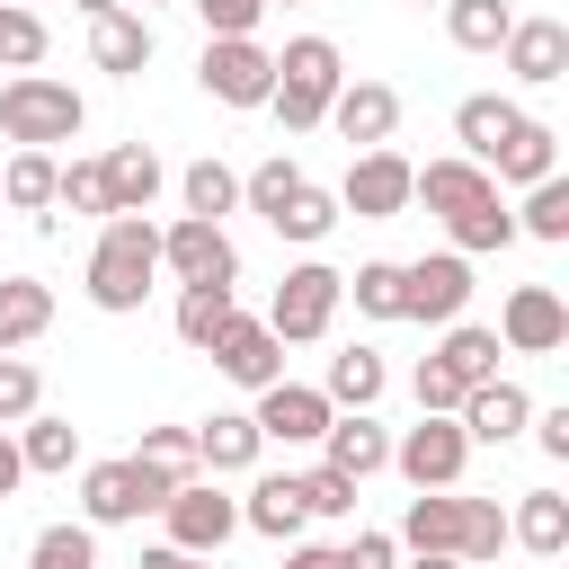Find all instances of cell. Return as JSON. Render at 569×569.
<instances>
[{
  "mask_svg": "<svg viewBox=\"0 0 569 569\" xmlns=\"http://www.w3.org/2000/svg\"><path fill=\"white\" fill-rule=\"evenodd\" d=\"M151 276H160V222L151 213H107V231L89 249V302L98 311H142Z\"/></svg>",
  "mask_w": 569,
  "mask_h": 569,
  "instance_id": "1",
  "label": "cell"
},
{
  "mask_svg": "<svg viewBox=\"0 0 569 569\" xmlns=\"http://www.w3.org/2000/svg\"><path fill=\"white\" fill-rule=\"evenodd\" d=\"M80 124H89V107H80V89H71V80L18 71V80L0 89V133H9L18 151H53V142H80Z\"/></svg>",
  "mask_w": 569,
  "mask_h": 569,
  "instance_id": "2",
  "label": "cell"
},
{
  "mask_svg": "<svg viewBox=\"0 0 569 569\" xmlns=\"http://www.w3.org/2000/svg\"><path fill=\"white\" fill-rule=\"evenodd\" d=\"M338 44L329 36H293L284 53H276V89H267V107H276V124L284 133H311L320 116H329V98H338Z\"/></svg>",
  "mask_w": 569,
  "mask_h": 569,
  "instance_id": "3",
  "label": "cell"
},
{
  "mask_svg": "<svg viewBox=\"0 0 569 569\" xmlns=\"http://www.w3.org/2000/svg\"><path fill=\"white\" fill-rule=\"evenodd\" d=\"M338 302H347V276L320 267V258H302V267H284V284H276V302H267V329H276L284 347H311V338H329Z\"/></svg>",
  "mask_w": 569,
  "mask_h": 569,
  "instance_id": "4",
  "label": "cell"
},
{
  "mask_svg": "<svg viewBox=\"0 0 569 569\" xmlns=\"http://www.w3.org/2000/svg\"><path fill=\"white\" fill-rule=\"evenodd\" d=\"M391 462H400V480H409V489H453V480H462V462H471V436H462V418H453V409H418V427L391 445Z\"/></svg>",
  "mask_w": 569,
  "mask_h": 569,
  "instance_id": "5",
  "label": "cell"
},
{
  "mask_svg": "<svg viewBox=\"0 0 569 569\" xmlns=\"http://www.w3.org/2000/svg\"><path fill=\"white\" fill-rule=\"evenodd\" d=\"M196 80H204V98H222V107H267V89H276V53H267L258 36H204Z\"/></svg>",
  "mask_w": 569,
  "mask_h": 569,
  "instance_id": "6",
  "label": "cell"
},
{
  "mask_svg": "<svg viewBox=\"0 0 569 569\" xmlns=\"http://www.w3.org/2000/svg\"><path fill=\"white\" fill-rule=\"evenodd\" d=\"M160 267H169L178 284H231V276H240V249H231V231H222V222L178 213V222L160 231Z\"/></svg>",
  "mask_w": 569,
  "mask_h": 569,
  "instance_id": "7",
  "label": "cell"
},
{
  "mask_svg": "<svg viewBox=\"0 0 569 569\" xmlns=\"http://www.w3.org/2000/svg\"><path fill=\"white\" fill-rule=\"evenodd\" d=\"M462 302H471V258L462 249H436V258H409L400 267V320H462Z\"/></svg>",
  "mask_w": 569,
  "mask_h": 569,
  "instance_id": "8",
  "label": "cell"
},
{
  "mask_svg": "<svg viewBox=\"0 0 569 569\" xmlns=\"http://www.w3.org/2000/svg\"><path fill=\"white\" fill-rule=\"evenodd\" d=\"M338 213H356V222H391V213H409V160H400L391 142L356 151V169H347V187H338Z\"/></svg>",
  "mask_w": 569,
  "mask_h": 569,
  "instance_id": "9",
  "label": "cell"
},
{
  "mask_svg": "<svg viewBox=\"0 0 569 569\" xmlns=\"http://www.w3.org/2000/svg\"><path fill=\"white\" fill-rule=\"evenodd\" d=\"M160 525H169V542H178V551H222V542L240 533V507H231L213 480H178V489H169V507H160Z\"/></svg>",
  "mask_w": 569,
  "mask_h": 569,
  "instance_id": "10",
  "label": "cell"
},
{
  "mask_svg": "<svg viewBox=\"0 0 569 569\" xmlns=\"http://www.w3.org/2000/svg\"><path fill=\"white\" fill-rule=\"evenodd\" d=\"M498 347H516V356H560V347H569V302H560L551 284H516L507 311H498Z\"/></svg>",
  "mask_w": 569,
  "mask_h": 569,
  "instance_id": "11",
  "label": "cell"
},
{
  "mask_svg": "<svg viewBox=\"0 0 569 569\" xmlns=\"http://www.w3.org/2000/svg\"><path fill=\"white\" fill-rule=\"evenodd\" d=\"M498 196V178L480 169V160H427V169H409V204H427V213H445V222H462L471 204H489Z\"/></svg>",
  "mask_w": 569,
  "mask_h": 569,
  "instance_id": "12",
  "label": "cell"
},
{
  "mask_svg": "<svg viewBox=\"0 0 569 569\" xmlns=\"http://www.w3.org/2000/svg\"><path fill=\"white\" fill-rule=\"evenodd\" d=\"M249 418H258V436H276V445H320V427H329L338 409H329V391H311V382H284V373H276V382L258 391V409H249Z\"/></svg>",
  "mask_w": 569,
  "mask_h": 569,
  "instance_id": "13",
  "label": "cell"
},
{
  "mask_svg": "<svg viewBox=\"0 0 569 569\" xmlns=\"http://www.w3.org/2000/svg\"><path fill=\"white\" fill-rule=\"evenodd\" d=\"M204 356H213V365H222V373H231L240 391H267V382L284 373V338H276L267 320H240V311H231V329H222V338H213Z\"/></svg>",
  "mask_w": 569,
  "mask_h": 569,
  "instance_id": "14",
  "label": "cell"
},
{
  "mask_svg": "<svg viewBox=\"0 0 569 569\" xmlns=\"http://www.w3.org/2000/svg\"><path fill=\"white\" fill-rule=\"evenodd\" d=\"M320 124H338L347 142H391V124H400V89L391 80H338V98H329V116Z\"/></svg>",
  "mask_w": 569,
  "mask_h": 569,
  "instance_id": "15",
  "label": "cell"
},
{
  "mask_svg": "<svg viewBox=\"0 0 569 569\" xmlns=\"http://www.w3.org/2000/svg\"><path fill=\"white\" fill-rule=\"evenodd\" d=\"M320 462L347 471V480H373V471L391 462V436L373 427V409H338V418L320 427Z\"/></svg>",
  "mask_w": 569,
  "mask_h": 569,
  "instance_id": "16",
  "label": "cell"
},
{
  "mask_svg": "<svg viewBox=\"0 0 569 569\" xmlns=\"http://www.w3.org/2000/svg\"><path fill=\"white\" fill-rule=\"evenodd\" d=\"M133 516H151L133 453H124V462H89V471H80V525H133Z\"/></svg>",
  "mask_w": 569,
  "mask_h": 569,
  "instance_id": "17",
  "label": "cell"
},
{
  "mask_svg": "<svg viewBox=\"0 0 569 569\" xmlns=\"http://www.w3.org/2000/svg\"><path fill=\"white\" fill-rule=\"evenodd\" d=\"M507 71H516L525 89H551V80L569 71V27H560V18H516V27H507Z\"/></svg>",
  "mask_w": 569,
  "mask_h": 569,
  "instance_id": "18",
  "label": "cell"
},
{
  "mask_svg": "<svg viewBox=\"0 0 569 569\" xmlns=\"http://www.w3.org/2000/svg\"><path fill=\"white\" fill-rule=\"evenodd\" d=\"M453 418H462V436H471V445H507V436L533 418V400H525L516 382H498V373H489V382H471V391H462V409H453Z\"/></svg>",
  "mask_w": 569,
  "mask_h": 569,
  "instance_id": "19",
  "label": "cell"
},
{
  "mask_svg": "<svg viewBox=\"0 0 569 569\" xmlns=\"http://www.w3.org/2000/svg\"><path fill=\"white\" fill-rule=\"evenodd\" d=\"M89 62L116 71V80H133V71L151 62V18H133V9H98V18H89Z\"/></svg>",
  "mask_w": 569,
  "mask_h": 569,
  "instance_id": "20",
  "label": "cell"
},
{
  "mask_svg": "<svg viewBox=\"0 0 569 569\" xmlns=\"http://www.w3.org/2000/svg\"><path fill=\"white\" fill-rule=\"evenodd\" d=\"M98 169H107V213H151V196H160V151L151 142H116Z\"/></svg>",
  "mask_w": 569,
  "mask_h": 569,
  "instance_id": "21",
  "label": "cell"
},
{
  "mask_svg": "<svg viewBox=\"0 0 569 569\" xmlns=\"http://www.w3.org/2000/svg\"><path fill=\"white\" fill-rule=\"evenodd\" d=\"M258 445H267V436H258L249 409H213V418L196 427V462H204V471H249Z\"/></svg>",
  "mask_w": 569,
  "mask_h": 569,
  "instance_id": "22",
  "label": "cell"
},
{
  "mask_svg": "<svg viewBox=\"0 0 569 569\" xmlns=\"http://www.w3.org/2000/svg\"><path fill=\"white\" fill-rule=\"evenodd\" d=\"M240 525H249V533H267V542H293V533L311 525V507H302V480H293V471L258 480V489H249V507H240Z\"/></svg>",
  "mask_w": 569,
  "mask_h": 569,
  "instance_id": "23",
  "label": "cell"
},
{
  "mask_svg": "<svg viewBox=\"0 0 569 569\" xmlns=\"http://www.w3.org/2000/svg\"><path fill=\"white\" fill-rule=\"evenodd\" d=\"M507 542H525L533 560H560L569 551V498L560 489H525V507L507 516Z\"/></svg>",
  "mask_w": 569,
  "mask_h": 569,
  "instance_id": "24",
  "label": "cell"
},
{
  "mask_svg": "<svg viewBox=\"0 0 569 569\" xmlns=\"http://www.w3.org/2000/svg\"><path fill=\"white\" fill-rule=\"evenodd\" d=\"M391 542H409V551H453V542H462V498H453V489H418Z\"/></svg>",
  "mask_w": 569,
  "mask_h": 569,
  "instance_id": "25",
  "label": "cell"
},
{
  "mask_svg": "<svg viewBox=\"0 0 569 569\" xmlns=\"http://www.w3.org/2000/svg\"><path fill=\"white\" fill-rule=\"evenodd\" d=\"M516 124H525V107H516V98H462V107H453L462 160H480V169H489V151H498V142L516 133Z\"/></svg>",
  "mask_w": 569,
  "mask_h": 569,
  "instance_id": "26",
  "label": "cell"
},
{
  "mask_svg": "<svg viewBox=\"0 0 569 569\" xmlns=\"http://www.w3.org/2000/svg\"><path fill=\"white\" fill-rule=\"evenodd\" d=\"M489 169H498V178H516V187H533V178H551V169H560V133L525 116V124H516V133L489 151Z\"/></svg>",
  "mask_w": 569,
  "mask_h": 569,
  "instance_id": "27",
  "label": "cell"
},
{
  "mask_svg": "<svg viewBox=\"0 0 569 569\" xmlns=\"http://www.w3.org/2000/svg\"><path fill=\"white\" fill-rule=\"evenodd\" d=\"M44 329H53V293L36 276H0V356L27 347V338H44Z\"/></svg>",
  "mask_w": 569,
  "mask_h": 569,
  "instance_id": "28",
  "label": "cell"
},
{
  "mask_svg": "<svg viewBox=\"0 0 569 569\" xmlns=\"http://www.w3.org/2000/svg\"><path fill=\"white\" fill-rule=\"evenodd\" d=\"M436 365L471 391V382H489L498 373V329H471V320H445V347H436Z\"/></svg>",
  "mask_w": 569,
  "mask_h": 569,
  "instance_id": "29",
  "label": "cell"
},
{
  "mask_svg": "<svg viewBox=\"0 0 569 569\" xmlns=\"http://www.w3.org/2000/svg\"><path fill=\"white\" fill-rule=\"evenodd\" d=\"M18 427H27V436H18V462H27V471H71V462H80V427H71V418L27 409Z\"/></svg>",
  "mask_w": 569,
  "mask_h": 569,
  "instance_id": "30",
  "label": "cell"
},
{
  "mask_svg": "<svg viewBox=\"0 0 569 569\" xmlns=\"http://www.w3.org/2000/svg\"><path fill=\"white\" fill-rule=\"evenodd\" d=\"M507 27H516V9H507V0H445V36H453L462 53H498V44H507Z\"/></svg>",
  "mask_w": 569,
  "mask_h": 569,
  "instance_id": "31",
  "label": "cell"
},
{
  "mask_svg": "<svg viewBox=\"0 0 569 569\" xmlns=\"http://www.w3.org/2000/svg\"><path fill=\"white\" fill-rule=\"evenodd\" d=\"M329 222H338V196H329V187H311V178L267 213V231H284V240H302V249H311V240H329Z\"/></svg>",
  "mask_w": 569,
  "mask_h": 569,
  "instance_id": "32",
  "label": "cell"
},
{
  "mask_svg": "<svg viewBox=\"0 0 569 569\" xmlns=\"http://www.w3.org/2000/svg\"><path fill=\"white\" fill-rule=\"evenodd\" d=\"M231 311H240L231 284H178V338H187V347H213V338L231 329Z\"/></svg>",
  "mask_w": 569,
  "mask_h": 569,
  "instance_id": "33",
  "label": "cell"
},
{
  "mask_svg": "<svg viewBox=\"0 0 569 569\" xmlns=\"http://www.w3.org/2000/svg\"><path fill=\"white\" fill-rule=\"evenodd\" d=\"M329 409H373L382 400V356L373 347H347V356H329Z\"/></svg>",
  "mask_w": 569,
  "mask_h": 569,
  "instance_id": "34",
  "label": "cell"
},
{
  "mask_svg": "<svg viewBox=\"0 0 569 569\" xmlns=\"http://www.w3.org/2000/svg\"><path fill=\"white\" fill-rule=\"evenodd\" d=\"M53 151H18L9 169H0V204H18V213H53Z\"/></svg>",
  "mask_w": 569,
  "mask_h": 569,
  "instance_id": "35",
  "label": "cell"
},
{
  "mask_svg": "<svg viewBox=\"0 0 569 569\" xmlns=\"http://www.w3.org/2000/svg\"><path fill=\"white\" fill-rule=\"evenodd\" d=\"M516 231H533V240H569V178H560V169L525 187V213H516Z\"/></svg>",
  "mask_w": 569,
  "mask_h": 569,
  "instance_id": "36",
  "label": "cell"
},
{
  "mask_svg": "<svg viewBox=\"0 0 569 569\" xmlns=\"http://www.w3.org/2000/svg\"><path fill=\"white\" fill-rule=\"evenodd\" d=\"M498 542H507V507H498V498H462V542H453V560L480 569V560H498Z\"/></svg>",
  "mask_w": 569,
  "mask_h": 569,
  "instance_id": "37",
  "label": "cell"
},
{
  "mask_svg": "<svg viewBox=\"0 0 569 569\" xmlns=\"http://www.w3.org/2000/svg\"><path fill=\"white\" fill-rule=\"evenodd\" d=\"M27 569H98V525H44Z\"/></svg>",
  "mask_w": 569,
  "mask_h": 569,
  "instance_id": "38",
  "label": "cell"
},
{
  "mask_svg": "<svg viewBox=\"0 0 569 569\" xmlns=\"http://www.w3.org/2000/svg\"><path fill=\"white\" fill-rule=\"evenodd\" d=\"M178 196H187V213H204V222H222V213L240 204V178H231L222 160H196V169L178 178Z\"/></svg>",
  "mask_w": 569,
  "mask_h": 569,
  "instance_id": "39",
  "label": "cell"
},
{
  "mask_svg": "<svg viewBox=\"0 0 569 569\" xmlns=\"http://www.w3.org/2000/svg\"><path fill=\"white\" fill-rule=\"evenodd\" d=\"M445 231H453V249H462V258H480V249H507V240H516V213L489 196V204H471V213H462V222H445Z\"/></svg>",
  "mask_w": 569,
  "mask_h": 569,
  "instance_id": "40",
  "label": "cell"
},
{
  "mask_svg": "<svg viewBox=\"0 0 569 569\" xmlns=\"http://www.w3.org/2000/svg\"><path fill=\"white\" fill-rule=\"evenodd\" d=\"M347 293H356L365 320H400V267H391V258H365V267L347 276Z\"/></svg>",
  "mask_w": 569,
  "mask_h": 569,
  "instance_id": "41",
  "label": "cell"
},
{
  "mask_svg": "<svg viewBox=\"0 0 569 569\" xmlns=\"http://www.w3.org/2000/svg\"><path fill=\"white\" fill-rule=\"evenodd\" d=\"M53 204H62V213H98V222H107V169H98V160L53 169Z\"/></svg>",
  "mask_w": 569,
  "mask_h": 569,
  "instance_id": "42",
  "label": "cell"
},
{
  "mask_svg": "<svg viewBox=\"0 0 569 569\" xmlns=\"http://www.w3.org/2000/svg\"><path fill=\"white\" fill-rule=\"evenodd\" d=\"M0 62H9V71H36V62H44V18H36V9H9V0H0Z\"/></svg>",
  "mask_w": 569,
  "mask_h": 569,
  "instance_id": "43",
  "label": "cell"
},
{
  "mask_svg": "<svg viewBox=\"0 0 569 569\" xmlns=\"http://www.w3.org/2000/svg\"><path fill=\"white\" fill-rule=\"evenodd\" d=\"M293 480H302V507H311V516H356V489H365V480H347V471H329V462H320V471H293Z\"/></svg>",
  "mask_w": 569,
  "mask_h": 569,
  "instance_id": "44",
  "label": "cell"
},
{
  "mask_svg": "<svg viewBox=\"0 0 569 569\" xmlns=\"http://www.w3.org/2000/svg\"><path fill=\"white\" fill-rule=\"evenodd\" d=\"M293 187H302V169H293V160H258V169L240 178V196H249V213H276V204H284Z\"/></svg>",
  "mask_w": 569,
  "mask_h": 569,
  "instance_id": "45",
  "label": "cell"
},
{
  "mask_svg": "<svg viewBox=\"0 0 569 569\" xmlns=\"http://www.w3.org/2000/svg\"><path fill=\"white\" fill-rule=\"evenodd\" d=\"M36 400H44L36 365H27V356H0V427H18V418H27Z\"/></svg>",
  "mask_w": 569,
  "mask_h": 569,
  "instance_id": "46",
  "label": "cell"
},
{
  "mask_svg": "<svg viewBox=\"0 0 569 569\" xmlns=\"http://www.w3.org/2000/svg\"><path fill=\"white\" fill-rule=\"evenodd\" d=\"M329 569H400V542H391V533H373V525H356V542H338V551H329Z\"/></svg>",
  "mask_w": 569,
  "mask_h": 569,
  "instance_id": "47",
  "label": "cell"
},
{
  "mask_svg": "<svg viewBox=\"0 0 569 569\" xmlns=\"http://www.w3.org/2000/svg\"><path fill=\"white\" fill-rule=\"evenodd\" d=\"M196 18H204V36H258V18H267V0H187Z\"/></svg>",
  "mask_w": 569,
  "mask_h": 569,
  "instance_id": "48",
  "label": "cell"
},
{
  "mask_svg": "<svg viewBox=\"0 0 569 569\" xmlns=\"http://www.w3.org/2000/svg\"><path fill=\"white\" fill-rule=\"evenodd\" d=\"M409 391H418V409H462V382L436 365V356H418V373H409Z\"/></svg>",
  "mask_w": 569,
  "mask_h": 569,
  "instance_id": "49",
  "label": "cell"
},
{
  "mask_svg": "<svg viewBox=\"0 0 569 569\" xmlns=\"http://www.w3.org/2000/svg\"><path fill=\"white\" fill-rule=\"evenodd\" d=\"M133 453H151V462H178V471H196V427H142V445Z\"/></svg>",
  "mask_w": 569,
  "mask_h": 569,
  "instance_id": "50",
  "label": "cell"
},
{
  "mask_svg": "<svg viewBox=\"0 0 569 569\" xmlns=\"http://www.w3.org/2000/svg\"><path fill=\"white\" fill-rule=\"evenodd\" d=\"M533 436H542V453H551V462H569V409H542V427H533Z\"/></svg>",
  "mask_w": 569,
  "mask_h": 569,
  "instance_id": "51",
  "label": "cell"
},
{
  "mask_svg": "<svg viewBox=\"0 0 569 569\" xmlns=\"http://www.w3.org/2000/svg\"><path fill=\"white\" fill-rule=\"evenodd\" d=\"M18 480H27V462H18V436H9V427H0V498H9V489H18Z\"/></svg>",
  "mask_w": 569,
  "mask_h": 569,
  "instance_id": "52",
  "label": "cell"
},
{
  "mask_svg": "<svg viewBox=\"0 0 569 569\" xmlns=\"http://www.w3.org/2000/svg\"><path fill=\"white\" fill-rule=\"evenodd\" d=\"M187 560H204V551H178V542H160V551H142V569H187Z\"/></svg>",
  "mask_w": 569,
  "mask_h": 569,
  "instance_id": "53",
  "label": "cell"
},
{
  "mask_svg": "<svg viewBox=\"0 0 569 569\" xmlns=\"http://www.w3.org/2000/svg\"><path fill=\"white\" fill-rule=\"evenodd\" d=\"M409 569H462V560H453V551H418Z\"/></svg>",
  "mask_w": 569,
  "mask_h": 569,
  "instance_id": "54",
  "label": "cell"
},
{
  "mask_svg": "<svg viewBox=\"0 0 569 569\" xmlns=\"http://www.w3.org/2000/svg\"><path fill=\"white\" fill-rule=\"evenodd\" d=\"M284 569H329V551H284Z\"/></svg>",
  "mask_w": 569,
  "mask_h": 569,
  "instance_id": "55",
  "label": "cell"
},
{
  "mask_svg": "<svg viewBox=\"0 0 569 569\" xmlns=\"http://www.w3.org/2000/svg\"><path fill=\"white\" fill-rule=\"evenodd\" d=\"M80 9H89V18H98V9H124V0H80Z\"/></svg>",
  "mask_w": 569,
  "mask_h": 569,
  "instance_id": "56",
  "label": "cell"
},
{
  "mask_svg": "<svg viewBox=\"0 0 569 569\" xmlns=\"http://www.w3.org/2000/svg\"><path fill=\"white\" fill-rule=\"evenodd\" d=\"M533 569H560V560H533Z\"/></svg>",
  "mask_w": 569,
  "mask_h": 569,
  "instance_id": "57",
  "label": "cell"
},
{
  "mask_svg": "<svg viewBox=\"0 0 569 569\" xmlns=\"http://www.w3.org/2000/svg\"><path fill=\"white\" fill-rule=\"evenodd\" d=\"M9 9H36V0H9Z\"/></svg>",
  "mask_w": 569,
  "mask_h": 569,
  "instance_id": "58",
  "label": "cell"
},
{
  "mask_svg": "<svg viewBox=\"0 0 569 569\" xmlns=\"http://www.w3.org/2000/svg\"><path fill=\"white\" fill-rule=\"evenodd\" d=\"M187 569H204V560H187Z\"/></svg>",
  "mask_w": 569,
  "mask_h": 569,
  "instance_id": "59",
  "label": "cell"
},
{
  "mask_svg": "<svg viewBox=\"0 0 569 569\" xmlns=\"http://www.w3.org/2000/svg\"><path fill=\"white\" fill-rule=\"evenodd\" d=\"M142 9H151V0H142Z\"/></svg>",
  "mask_w": 569,
  "mask_h": 569,
  "instance_id": "60",
  "label": "cell"
},
{
  "mask_svg": "<svg viewBox=\"0 0 569 569\" xmlns=\"http://www.w3.org/2000/svg\"><path fill=\"white\" fill-rule=\"evenodd\" d=\"M436 9H445V0H436Z\"/></svg>",
  "mask_w": 569,
  "mask_h": 569,
  "instance_id": "61",
  "label": "cell"
},
{
  "mask_svg": "<svg viewBox=\"0 0 569 569\" xmlns=\"http://www.w3.org/2000/svg\"><path fill=\"white\" fill-rule=\"evenodd\" d=\"M267 9H276V0H267Z\"/></svg>",
  "mask_w": 569,
  "mask_h": 569,
  "instance_id": "62",
  "label": "cell"
}]
</instances>
